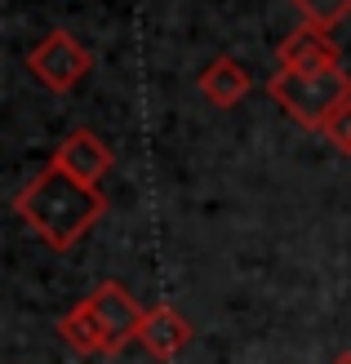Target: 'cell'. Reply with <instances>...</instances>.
I'll return each mask as SVG.
<instances>
[{"mask_svg":"<svg viewBox=\"0 0 351 364\" xmlns=\"http://www.w3.org/2000/svg\"><path fill=\"white\" fill-rule=\"evenodd\" d=\"M53 165L67 169L85 187H103V178L112 173V147L94 129H71L58 142V151H53Z\"/></svg>","mask_w":351,"mask_h":364,"instance_id":"cell-5","label":"cell"},{"mask_svg":"<svg viewBox=\"0 0 351 364\" xmlns=\"http://www.w3.org/2000/svg\"><path fill=\"white\" fill-rule=\"evenodd\" d=\"M89 63H94L89 49L71 31H49L45 41L27 53V71L49 89V94H67V89H76L85 80Z\"/></svg>","mask_w":351,"mask_h":364,"instance_id":"cell-4","label":"cell"},{"mask_svg":"<svg viewBox=\"0 0 351 364\" xmlns=\"http://www.w3.org/2000/svg\"><path fill=\"white\" fill-rule=\"evenodd\" d=\"M267 94L289 120H298L303 129L325 134V124L351 107V76L342 67L316 71V76H307V71H276L267 80Z\"/></svg>","mask_w":351,"mask_h":364,"instance_id":"cell-3","label":"cell"},{"mask_svg":"<svg viewBox=\"0 0 351 364\" xmlns=\"http://www.w3.org/2000/svg\"><path fill=\"white\" fill-rule=\"evenodd\" d=\"M329 364H351V351H342V355H334Z\"/></svg>","mask_w":351,"mask_h":364,"instance_id":"cell-11","label":"cell"},{"mask_svg":"<svg viewBox=\"0 0 351 364\" xmlns=\"http://www.w3.org/2000/svg\"><path fill=\"white\" fill-rule=\"evenodd\" d=\"M325 138L334 142L338 151H347V156H351V107H347V112H338L334 120L325 124Z\"/></svg>","mask_w":351,"mask_h":364,"instance_id":"cell-10","label":"cell"},{"mask_svg":"<svg viewBox=\"0 0 351 364\" xmlns=\"http://www.w3.org/2000/svg\"><path fill=\"white\" fill-rule=\"evenodd\" d=\"M289 5L303 14V23H307V27H320V31L338 27L342 18L351 14V0H289Z\"/></svg>","mask_w":351,"mask_h":364,"instance_id":"cell-9","label":"cell"},{"mask_svg":"<svg viewBox=\"0 0 351 364\" xmlns=\"http://www.w3.org/2000/svg\"><path fill=\"white\" fill-rule=\"evenodd\" d=\"M138 342L147 347V355H156V360H178L182 351H187V342H192V320L182 316V311H174V306H152L147 311V320H142V333H138Z\"/></svg>","mask_w":351,"mask_h":364,"instance_id":"cell-7","label":"cell"},{"mask_svg":"<svg viewBox=\"0 0 351 364\" xmlns=\"http://www.w3.org/2000/svg\"><path fill=\"white\" fill-rule=\"evenodd\" d=\"M276 58H281V71H307V76L342 67V63H338V45L329 41V31L307 27V23H303L298 31L285 36L281 49H276Z\"/></svg>","mask_w":351,"mask_h":364,"instance_id":"cell-6","label":"cell"},{"mask_svg":"<svg viewBox=\"0 0 351 364\" xmlns=\"http://www.w3.org/2000/svg\"><path fill=\"white\" fill-rule=\"evenodd\" d=\"M14 209L49 249H71L107 213V196L98 187L76 182L67 169H58L49 160V165L23 187V196L14 200Z\"/></svg>","mask_w":351,"mask_h":364,"instance_id":"cell-1","label":"cell"},{"mask_svg":"<svg viewBox=\"0 0 351 364\" xmlns=\"http://www.w3.org/2000/svg\"><path fill=\"white\" fill-rule=\"evenodd\" d=\"M200 94H205L214 107H236L249 94V71L236 58H214L205 71H200Z\"/></svg>","mask_w":351,"mask_h":364,"instance_id":"cell-8","label":"cell"},{"mask_svg":"<svg viewBox=\"0 0 351 364\" xmlns=\"http://www.w3.org/2000/svg\"><path fill=\"white\" fill-rule=\"evenodd\" d=\"M147 311L120 280H103L80 306L58 320V338L76 355H120L129 342H138Z\"/></svg>","mask_w":351,"mask_h":364,"instance_id":"cell-2","label":"cell"}]
</instances>
